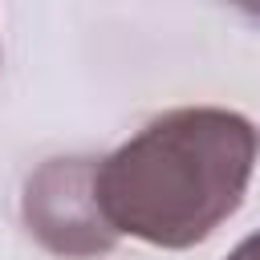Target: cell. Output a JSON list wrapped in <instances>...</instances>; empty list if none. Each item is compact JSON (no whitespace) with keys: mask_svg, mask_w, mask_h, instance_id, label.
Listing matches in <instances>:
<instances>
[{"mask_svg":"<svg viewBox=\"0 0 260 260\" xmlns=\"http://www.w3.org/2000/svg\"><path fill=\"white\" fill-rule=\"evenodd\" d=\"M260 138L244 114L183 106L98 162V199L118 236L154 248L203 244L244 203Z\"/></svg>","mask_w":260,"mask_h":260,"instance_id":"obj_1","label":"cell"},{"mask_svg":"<svg viewBox=\"0 0 260 260\" xmlns=\"http://www.w3.org/2000/svg\"><path fill=\"white\" fill-rule=\"evenodd\" d=\"M98 162L102 158L93 154L49 158L24 183V223L53 256L89 260L118 244V232L110 228L98 199Z\"/></svg>","mask_w":260,"mask_h":260,"instance_id":"obj_2","label":"cell"},{"mask_svg":"<svg viewBox=\"0 0 260 260\" xmlns=\"http://www.w3.org/2000/svg\"><path fill=\"white\" fill-rule=\"evenodd\" d=\"M228 260H260V232H252V236H244L232 252H228Z\"/></svg>","mask_w":260,"mask_h":260,"instance_id":"obj_3","label":"cell"}]
</instances>
